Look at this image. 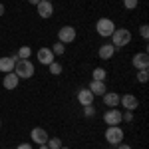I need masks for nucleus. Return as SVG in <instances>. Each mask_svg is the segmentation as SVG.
<instances>
[{"instance_id": "obj_28", "label": "nucleus", "mask_w": 149, "mask_h": 149, "mask_svg": "<svg viewBox=\"0 0 149 149\" xmlns=\"http://www.w3.org/2000/svg\"><path fill=\"white\" fill-rule=\"evenodd\" d=\"M16 149H32V145H30V143H20Z\"/></svg>"}, {"instance_id": "obj_31", "label": "nucleus", "mask_w": 149, "mask_h": 149, "mask_svg": "<svg viewBox=\"0 0 149 149\" xmlns=\"http://www.w3.org/2000/svg\"><path fill=\"white\" fill-rule=\"evenodd\" d=\"M28 2H30V4H34V6H36V4H38L40 0H28Z\"/></svg>"}, {"instance_id": "obj_26", "label": "nucleus", "mask_w": 149, "mask_h": 149, "mask_svg": "<svg viewBox=\"0 0 149 149\" xmlns=\"http://www.w3.org/2000/svg\"><path fill=\"white\" fill-rule=\"evenodd\" d=\"M123 6L127 10H133V8H137V0H123Z\"/></svg>"}, {"instance_id": "obj_19", "label": "nucleus", "mask_w": 149, "mask_h": 149, "mask_svg": "<svg viewBox=\"0 0 149 149\" xmlns=\"http://www.w3.org/2000/svg\"><path fill=\"white\" fill-rule=\"evenodd\" d=\"M92 76H93V80H97V81H105V76H107V72H105L103 68H95Z\"/></svg>"}, {"instance_id": "obj_3", "label": "nucleus", "mask_w": 149, "mask_h": 149, "mask_svg": "<svg viewBox=\"0 0 149 149\" xmlns=\"http://www.w3.org/2000/svg\"><path fill=\"white\" fill-rule=\"evenodd\" d=\"M95 30H97V34L102 36V38H109L115 30V24H113V20H109V18H100V20L95 22Z\"/></svg>"}, {"instance_id": "obj_25", "label": "nucleus", "mask_w": 149, "mask_h": 149, "mask_svg": "<svg viewBox=\"0 0 149 149\" xmlns=\"http://www.w3.org/2000/svg\"><path fill=\"white\" fill-rule=\"evenodd\" d=\"M139 34H141L143 40H147V38H149V26H147V24H143V26L139 28Z\"/></svg>"}, {"instance_id": "obj_4", "label": "nucleus", "mask_w": 149, "mask_h": 149, "mask_svg": "<svg viewBox=\"0 0 149 149\" xmlns=\"http://www.w3.org/2000/svg\"><path fill=\"white\" fill-rule=\"evenodd\" d=\"M105 139L111 145H119L121 139H123V129L119 125H107V129H105Z\"/></svg>"}, {"instance_id": "obj_32", "label": "nucleus", "mask_w": 149, "mask_h": 149, "mask_svg": "<svg viewBox=\"0 0 149 149\" xmlns=\"http://www.w3.org/2000/svg\"><path fill=\"white\" fill-rule=\"evenodd\" d=\"M40 149H50V147H48L46 143H42V145H40Z\"/></svg>"}, {"instance_id": "obj_8", "label": "nucleus", "mask_w": 149, "mask_h": 149, "mask_svg": "<svg viewBox=\"0 0 149 149\" xmlns=\"http://www.w3.org/2000/svg\"><path fill=\"white\" fill-rule=\"evenodd\" d=\"M131 64H133V68H137V70H147L149 68V56H147V52H139V54H135L133 60H131Z\"/></svg>"}, {"instance_id": "obj_20", "label": "nucleus", "mask_w": 149, "mask_h": 149, "mask_svg": "<svg viewBox=\"0 0 149 149\" xmlns=\"http://www.w3.org/2000/svg\"><path fill=\"white\" fill-rule=\"evenodd\" d=\"M50 50H52V54H54V56H62V54H64V52H66V44H62V42H58V44H54V46L50 48Z\"/></svg>"}, {"instance_id": "obj_34", "label": "nucleus", "mask_w": 149, "mask_h": 149, "mask_svg": "<svg viewBox=\"0 0 149 149\" xmlns=\"http://www.w3.org/2000/svg\"><path fill=\"white\" fill-rule=\"evenodd\" d=\"M48 2H54V0H48Z\"/></svg>"}, {"instance_id": "obj_30", "label": "nucleus", "mask_w": 149, "mask_h": 149, "mask_svg": "<svg viewBox=\"0 0 149 149\" xmlns=\"http://www.w3.org/2000/svg\"><path fill=\"white\" fill-rule=\"evenodd\" d=\"M2 14H4V4L0 2V16H2Z\"/></svg>"}, {"instance_id": "obj_6", "label": "nucleus", "mask_w": 149, "mask_h": 149, "mask_svg": "<svg viewBox=\"0 0 149 149\" xmlns=\"http://www.w3.org/2000/svg\"><path fill=\"white\" fill-rule=\"evenodd\" d=\"M103 121L107 123V125H119L123 119H121V111L117 109V107H109L105 115H103Z\"/></svg>"}, {"instance_id": "obj_13", "label": "nucleus", "mask_w": 149, "mask_h": 149, "mask_svg": "<svg viewBox=\"0 0 149 149\" xmlns=\"http://www.w3.org/2000/svg\"><path fill=\"white\" fill-rule=\"evenodd\" d=\"M38 60H40V64L50 66V64L54 62V54H52V50H50V48H40V50H38Z\"/></svg>"}, {"instance_id": "obj_22", "label": "nucleus", "mask_w": 149, "mask_h": 149, "mask_svg": "<svg viewBox=\"0 0 149 149\" xmlns=\"http://www.w3.org/2000/svg\"><path fill=\"white\" fill-rule=\"evenodd\" d=\"M46 145H48L50 149H60V147H62V139H60V137L48 139V141H46Z\"/></svg>"}, {"instance_id": "obj_23", "label": "nucleus", "mask_w": 149, "mask_h": 149, "mask_svg": "<svg viewBox=\"0 0 149 149\" xmlns=\"http://www.w3.org/2000/svg\"><path fill=\"white\" fill-rule=\"evenodd\" d=\"M147 80H149V72H147V70H137V81L145 84Z\"/></svg>"}, {"instance_id": "obj_1", "label": "nucleus", "mask_w": 149, "mask_h": 149, "mask_svg": "<svg viewBox=\"0 0 149 149\" xmlns=\"http://www.w3.org/2000/svg\"><path fill=\"white\" fill-rule=\"evenodd\" d=\"M109 38H111V46L113 48H123L131 42V32L127 28H115Z\"/></svg>"}, {"instance_id": "obj_5", "label": "nucleus", "mask_w": 149, "mask_h": 149, "mask_svg": "<svg viewBox=\"0 0 149 149\" xmlns=\"http://www.w3.org/2000/svg\"><path fill=\"white\" fill-rule=\"evenodd\" d=\"M58 40L62 44H72L76 40V28L74 26H62L60 32H58Z\"/></svg>"}, {"instance_id": "obj_21", "label": "nucleus", "mask_w": 149, "mask_h": 149, "mask_svg": "<svg viewBox=\"0 0 149 149\" xmlns=\"http://www.w3.org/2000/svg\"><path fill=\"white\" fill-rule=\"evenodd\" d=\"M48 68H50V74H52V76H60V74H62V66L58 64L56 60H54V62H52Z\"/></svg>"}, {"instance_id": "obj_2", "label": "nucleus", "mask_w": 149, "mask_h": 149, "mask_svg": "<svg viewBox=\"0 0 149 149\" xmlns=\"http://www.w3.org/2000/svg\"><path fill=\"white\" fill-rule=\"evenodd\" d=\"M14 74H16L18 78H22V80H28V78L34 76V64H32L30 60H16V64H14Z\"/></svg>"}, {"instance_id": "obj_9", "label": "nucleus", "mask_w": 149, "mask_h": 149, "mask_svg": "<svg viewBox=\"0 0 149 149\" xmlns=\"http://www.w3.org/2000/svg\"><path fill=\"white\" fill-rule=\"evenodd\" d=\"M119 103L125 107L127 111H135V109H137V105H139L137 97H135V95H131V93H125V95H121V97H119Z\"/></svg>"}, {"instance_id": "obj_35", "label": "nucleus", "mask_w": 149, "mask_h": 149, "mask_svg": "<svg viewBox=\"0 0 149 149\" xmlns=\"http://www.w3.org/2000/svg\"><path fill=\"white\" fill-rule=\"evenodd\" d=\"M0 127H2V121H0Z\"/></svg>"}, {"instance_id": "obj_14", "label": "nucleus", "mask_w": 149, "mask_h": 149, "mask_svg": "<svg viewBox=\"0 0 149 149\" xmlns=\"http://www.w3.org/2000/svg\"><path fill=\"white\" fill-rule=\"evenodd\" d=\"M93 97H95V95H93L88 88H81L80 92H78V102H80L81 105H90V103H93Z\"/></svg>"}, {"instance_id": "obj_33", "label": "nucleus", "mask_w": 149, "mask_h": 149, "mask_svg": "<svg viewBox=\"0 0 149 149\" xmlns=\"http://www.w3.org/2000/svg\"><path fill=\"white\" fill-rule=\"evenodd\" d=\"M60 149H70V147H64V145H62V147H60Z\"/></svg>"}, {"instance_id": "obj_27", "label": "nucleus", "mask_w": 149, "mask_h": 149, "mask_svg": "<svg viewBox=\"0 0 149 149\" xmlns=\"http://www.w3.org/2000/svg\"><path fill=\"white\" fill-rule=\"evenodd\" d=\"M121 119L123 121H133V113L131 111H125V113H121Z\"/></svg>"}, {"instance_id": "obj_16", "label": "nucleus", "mask_w": 149, "mask_h": 149, "mask_svg": "<svg viewBox=\"0 0 149 149\" xmlns=\"http://www.w3.org/2000/svg\"><path fill=\"white\" fill-rule=\"evenodd\" d=\"M88 90H90L93 95H103V93L107 92V90H105V81H97V80H93Z\"/></svg>"}, {"instance_id": "obj_24", "label": "nucleus", "mask_w": 149, "mask_h": 149, "mask_svg": "<svg viewBox=\"0 0 149 149\" xmlns=\"http://www.w3.org/2000/svg\"><path fill=\"white\" fill-rule=\"evenodd\" d=\"M84 113L88 115V117L95 115V107H93V103H90V105H84Z\"/></svg>"}, {"instance_id": "obj_18", "label": "nucleus", "mask_w": 149, "mask_h": 149, "mask_svg": "<svg viewBox=\"0 0 149 149\" xmlns=\"http://www.w3.org/2000/svg\"><path fill=\"white\" fill-rule=\"evenodd\" d=\"M30 54H32V50H30L28 46H22L20 50H18V52H16L18 60H28V58H30Z\"/></svg>"}, {"instance_id": "obj_11", "label": "nucleus", "mask_w": 149, "mask_h": 149, "mask_svg": "<svg viewBox=\"0 0 149 149\" xmlns=\"http://www.w3.org/2000/svg\"><path fill=\"white\" fill-rule=\"evenodd\" d=\"M18 81H20V78H18L14 72H8V74L4 76V80H2V86H4L6 90H16V88H18Z\"/></svg>"}, {"instance_id": "obj_17", "label": "nucleus", "mask_w": 149, "mask_h": 149, "mask_svg": "<svg viewBox=\"0 0 149 149\" xmlns=\"http://www.w3.org/2000/svg\"><path fill=\"white\" fill-rule=\"evenodd\" d=\"M113 52H115V48L111 46V44H103V46L97 50V56L102 58V60H109V58L113 56Z\"/></svg>"}, {"instance_id": "obj_29", "label": "nucleus", "mask_w": 149, "mask_h": 149, "mask_svg": "<svg viewBox=\"0 0 149 149\" xmlns=\"http://www.w3.org/2000/svg\"><path fill=\"white\" fill-rule=\"evenodd\" d=\"M117 149H131V147H129V145H125V143H119V145H117Z\"/></svg>"}, {"instance_id": "obj_15", "label": "nucleus", "mask_w": 149, "mask_h": 149, "mask_svg": "<svg viewBox=\"0 0 149 149\" xmlns=\"http://www.w3.org/2000/svg\"><path fill=\"white\" fill-rule=\"evenodd\" d=\"M102 97H103V103L109 105V107H117V105H119V95L113 93V92H105Z\"/></svg>"}, {"instance_id": "obj_10", "label": "nucleus", "mask_w": 149, "mask_h": 149, "mask_svg": "<svg viewBox=\"0 0 149 149\" xmlns=\"http://www.w3.org/2000/svg\"><path fill=\"white\" fill-rule=\"evenodd\" d=\"M16 60H18V56L14 54V56H4L0 58V72L2 74H8V72H14V64H16Z\"/></svg>"}, {"instance_id": "obj_7", "label": "nucleus", "mask_w": 149, "mask_h": 149, "mask_svg": "<svg viewBox=\"0 0 149 149\" xmlns=\"http://www.w3.org/2000/svg\"><path fill=\"white\" fill-rule=\"evenodd\" d=\"M36 10L40 14V18H50V16L54 14V4L48 2V0H40V2L36 4Z\"/></svg>"}, {"instance_id": "obj_12", "label": "nucleus", "mask_w": 149, "mask_h": 149, "mask_svg": "<svg viewBox=\"0 0 149 149\" xmlns=\"http://www.w3.org/2000/svg\"><path fill=\"white\" fill-rule=\"evenodd\" d=\"M30 137H32V141H36V143H40V145H42V143H46L48 139V131L46 129H42V127H34V129H32V133H30Z\"/></svg>"}]
</instances>
